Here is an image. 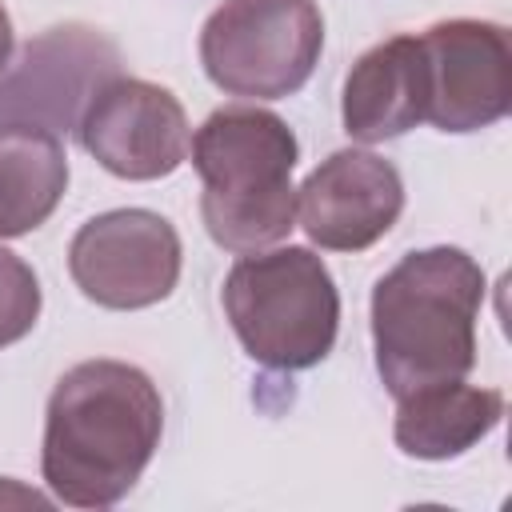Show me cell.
<instances>
[{
	"label": "cell",
	"mask_w": 512,
	"mask_h": 512,
	"mask_svg": "<svg viewBox=\"0 0 512 512\" xmlns=\"http://www.w3.org/2000/svg\"><path fill=\"white\" fill-rule=\"evenodd\" d=\"M68 188V156L56 132L32 124L0 128V240L40 228Z\"/></svg>",
	"instance_id": "obj_13"
},
{
	"label": "cell",
	"mask_w": 512,
	"mask_h": 512,
	"mask_svg": "<svg viewBox=\"0 0 512 512\" xmlns=\"http://www.w3.org/2000/svg\"><path fill=\"white\" fill-rule=\"evenodd\" d=\"M428 80L420 36H392L368 48L344 80V132L360 144L404 136L424 120Z\"/></svg>",
	"instance_id": "obj_11"
},
{
	"label": "cell",
	"mask_w": 512,
	"mask_h": 512,
	"mask_svg": "<svg viewBox=\"0 0 512 512\" xmlns=\"http://www.w3.org/2000/svg\"><path fill=\"white\" fill-rule=\"evenodd\" d=\"M240 348L276 372L320 364L340 328V292L328 264L300 244L248 252L220 288Z\"/></svg>",
	"instance_id": "obj_4"
},
{
	"label": "cell",
	"mask_w": 512,
	"mask_h": 512,
	"mask_svg": "<svg viewBox=\"0 0 512 512\" xmlns=\"http://www.w3.org/2000/svg\"><path fill=\"white\" fill-rule=\"evenodd\" d=\"M504 416L500 388H476L464 380H444L400 396L396 408V448L416 460H452L480 444Z\"/></svg>",
	"instance_id": "obj_12"
},
{
	"label": "cell",
	"mask_w": 512,
	"mask_h": 512,
	"mask_svg": "<svg viewBox=\"0 0 512 512\" xmlns=\"http://www.w3.org/2000/svg\"><path fill=\"white\" fill-rule=\"evenodd\" d=\"M40 320V280L16 252L0 248V348L24 340Z\"/></svg>",
	"instance_id": "obj_14"
},
{
	"label": "cell",
	"mask_w": 512,
	"mask_h": 512,
	"mask_svg": "<svg viewBox=\"0 0 512 512\" xmlns=\"http://www.w3.org/2000/svg\"><path fill=\"white\" fill-rule=\"evenodd\" d=\"M68 272L100 308H152L180 280V236L160 212L112 208L80 224L68 244Z\"/></svg>",
	"instance_id": "obj_6"
},
{
	"label": "cell",
	"mask_w": 512,
	"mask_h": 512,
	"mask_svg": "<svg viewBox=\"0 0 512 512\" xmlns=\"http://www.w3.org/2000/svg\"><path fill=\"white\" fill-rule=\"evenodd\" d=\"M84 152L120 180L172 176L192 148L184 104L148 80L108 76L76 120Z\"/></svg>",
	"instance_id": "obj_7"
},
{
	"label": "cell",
	"mask_w": 512,
	"mask_h": 512,
	"mask_svg": "<svg viewBox=\"0 0 512 512\" xmlns=\"http://www.w3.org/2000/svg\"><path fill=\"white\" fill-rule=\"evenodd\" d=\"M192 168L204 180L200 220L228 252H264L296 224V132L268 108H216L192 136Z\"/></svg>",
	"instance_id": "obj_3"
},
{
	"label": "cell",
	"mask_w": 512,
	"mask_h": 512,
	"mask_svg": "<svg viewBox=\"0 0 512 512\" xmlns=\"http://www.w3.org/2000/svg\"><path fill=\"white\" fill-rule=\"evenodd\" d=\"M428 104L424 120L440 132H480L512 108V44L496 20H440L420 32Z\"/></svg>",
	"instance_id": "obj_8"
},
{
	"label": "cell",
	"mask_w": 512,
	"mask_h": 512,
	"mask_svg": "<svg viewBox=\"0 0 512 512\" xmlns=\"http://www.w3.org/2000/svg\"><path fill=\"white\" fill-rule=\"evenodd\" d=\"M324 48L312 0H224L200 28L208 80L240 100H280L308 84Z\"/></svg>",
	"instance_id": "obj_5"
},
{
	"label": "cell",
	"mask_w": 512,
	"mask_h": 512,
	"mask_svg": "<svg viewBox=\"0 0 512 512\" xmlns=\"http://www.w3.org/2000/svg\"><path fill=\"white\" fill-rule=\"evenodd\" d=\"M116 72L120 52L96 28H48L0 72V128L32 124L60 136L76 128L88 96Z\"/></svg>",
	"instance_id": "obj_9"
},
{
	"label": "cell",
	"mask_w": 512,
	"mask_h": 512,
	"mask_svg": "<svg viewBox=\"0 0 512 512\" xmlns=\"http://www.w3.org/2000/svg\"><path fill=\"white\" fill-rule=\"evenodd\" d=\"M484 268L464 248H420L372 288V348L384 388L400 400L416 388L464 380L476 364V316Z\"/></svg>",
	"instance_id": "obj_2"
},
{
	"label": "cell",
	"mask_w": 512,
	"mask_h": 512,
	"mask_svg": "<svg viewBox=\"0 0 512 512\" xmlns=\"http://www.w3.org/2000/svg\"><path fill=\"white\" fill-rule=\"evenodd\" d=\"M404 212V180L400 172L368 152L340 148L320 160L308 180L296 188V216L312 244L328 252H364Z\"/></svg>",
	"instance_id": "obj_10"
},
{
	"label": "cell",
	"mask_w": 512,
	"mask_h": 512,
	"mask_svg": "<svg viewBox=\"0 0 512 512\" xmlns=\"http://www.w3.org/2000/svg\"><path fill=\"white\" fill-rule=\"evenodd\" d=\"M164 404L148 372L124 360L68 368L44 412L40 472L60 504L112 508L160 448Z\"/></svg>",
	"instance_id": "obj_1"
},
{
	"label": "cell",
	"mask_w": 512,
	"mask_h": 512,
	"mask_svg": "<svg viewBox=\"0 0 512 512\" xmlns=\"http://www.w3.org/2000/svg\"><path fill=\"white\" fill-rule=\"evenodd\" d=\"M8 60H12V16L0 4V72L8 68Z\"/></svg>",
	"instance_id": "obj_15"
}]
</instances>
